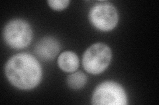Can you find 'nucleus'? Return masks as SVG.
<instances>
[{
  "label": "nucleus",
  "mask_w": 159,
  "mask_h": 105,
  "mask_svg": "<svg viewBox=\"0 0 159 105\" xmlns=\"http://www.w3.org/2000/svg\"><path fill=\"white\" fill-rule=\"evenodd\" d=\"M6 76L12 86L23 90L36 87L41 81L42 69L36 58L29 53H18L5 67Z\"/></svg>",
  "instance_id": "obj_1"
},
{
  "label": "nucleus",
  "mask_w": 159,
  "mask_h": 105,
  "mask_svg": "<svg viewBox=\"0 0 159 105\" xmlns=\"http://www.w3.org/2000/svg\"><path fill=\"white\" fill-rule=\"evenodd\" d=\"M61 49L60 42L56 38L44 37L37 43L34 47V53L42 61H51L54 59Z\"/></svg>",
  "instance_id": "obj_6"
},
{
  "label": "nucleus",
  "mask_w": 159,
  "mask_h": 105,
  "mask_svg": "<svg viewBox=\"0 0 159 105\" xmlns=\"http://www.w3.org/2000/svg\"><path fill=\"white\" fill-rule=\"evenodd\" d=\"M79 59L73 51H64L60 55L58 59V65L62 71L66 72H75L79 67Z\"/></svg>",
  "instance_id": "obj_7"
},
{
  "label": "nucleus",
  "mask_w": 159,
  "mask_h": 105,
  "mask_svg": "<svg viewBox=\"0 0 159 105\" xmlns=\"http://www.w3.org/2000/svg\"><path fill=\"white\" fill-rule=\"evenodd\" d=\"M93 26L101 31L108 32L116 28L119 21L118 12L112 4L99 3L94 6L89 13Z\"/></svg>",
  "instance_id": "obj_5"
},
{
  "label": "nucleus",
  "mask_w": 159,
  "mask_h": 105,
  "mask_svg": "<svg viewBox=\"0 0 159 105\" xmlns=\"http://www.w3.org/2000/svg\"><path fill=\"white\" fill-rule=\"evenodd\" d=\"M33 30L23 19L16 18L10 21L4 27L3 36L8 46L15 49L27 47L33 39Z\"/></svg>",
  "instance_id": "obj_3"
},
{
  "label": "nucleus",
  "mask_w": 159,
  "mask_h": 105,
  "mask_svg": "<svg viewBox=\"0 0 159 105\" xmlns=\"http://www.w3.org/2000/svg\"><path fill=\"white\" fill-rule=\"evenodd\" d=\"M111 50L106 44H93L84 52L82 64L85 71L93 75L102 73L107 69L111 61Z\"/></svg>",
  "instance_id": "obj_2"
},
{
  "label": "nucleus",
  "mask_w": 159,
  "mask_h": 105,
  "mask_svg": "<svg viewBox=\"0 0 159 105\" xmlns=\"http://www.w3.org/2000/svg\"><path fill=\"white\" fill-rule=\"evenodd\" d=\"M50 7L56 10V11H62L66 9L70 4V1L68 0H51L47 2Z\"/></svg>",
  "instance_id": "obj_9"
},
{
  "label": "nucleus",
  "mask_w": 159,
  "mask_h": 105,
  "mask_svg": "<svg viewBox=\"0 0 159 105\" xmlns=\"http://www.w3.org/2000/svg\"><path fill=\"white\" fill-rule=\"evenodd\" d=\"M94 105H126L127 97L125 89L117 82L106 81L99 84L93 93Z\"/></svg>",
  "instance_id": "obj_4"
},
{
  "label": "nucleus",
  "mask_w": 159,
  "mask_h": 105,
  "mask_svg": "<svg viewBox=\"0 0 159 105\" xmlns=\"http://www.w3.org/2000/svg\"><path fill=\"white\" fill-rule=\"evenodd\" d=\"M87 79V76L82 71H78L70 74L67 77L66 82L70 89L78 90L85 86Z\"/></svg>",
  "instance_id": "obj_8"
}]
</instances>
